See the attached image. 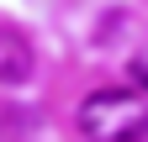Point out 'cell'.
<instances>
[{
  "instance_id": "1",
  "label": "cell",
  "mask_w": 148,
  "mask_h": 142,
  "mask_svg": "<svg viewBox=\"0 0 148 142\" xmlns=\"http://www.w3.org/2000/svg\"><path fill=\"white\" fill-rule=\"evenodd\" d=\"M79 132L90 142H143L148 137V100L132 90H95L79 105Z\"/></svg>"
},
{
  "instance_id": "3",
  "label": "cell",
  "mask_w": 148,
  "mask_h": 142,
  "mask_svg": "<svg viewBox=\"0 0 148 142\" xmlns=\"http://www.w3.org/2000/svg\"><path fill=\"white\" fill-rule=\"evenodd\" d=\"M132 79H138V84H148V53H143V58H132Z\"/></svg>"
},
{
  "instance_id": "2",
  "label": "cell",
  "mask_w": 148,
  "mask_h": 142,
  "mask_svg": "<svg viewBox=\"0 0 148 142\" xmlns=\"http://www.w3.org/2000/svg\"><path fill=\"white\" fill-rule=\"evenodd\" d=\"M32 68H37L32 42H27L16 26H0V84H5V90H16V84L32 79Z\"/></svg>"
}]
</instances>
